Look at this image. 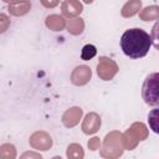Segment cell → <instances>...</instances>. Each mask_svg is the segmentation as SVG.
Masks as SVG:
<instances>
[{
    "label": "cell",
    "instance_id": "obj_2",
    "mask_svg": "<svg viewBox=\"0 0 159 159\" xmlns=\"http://www.w3.org/2000/svg\"><path fill=\"white\" fill-rule=\"evenodd\" d=\"M142 98L150 107L159 106V72L149 73L142 86Z\"/></svg>",
    "mask_w": 159,
    "mask_h": 159
},
{
    "label": "cell",
    "instance_id": "obj_1",
    "mask_svg": "<svg viewBox=\"0 0 159 159\" xmlns=\"http://www.w3.org/2000/svg\"><path fill=\"white\" fill-rule=\"evenodd\" d=\"M152 46L150 35L138 27L125 30L120 37V48L123 53L130 58H142L147 56Z\"/></svg>",
    "mask_w": 159,
    "mask_h": 159
},
{
    "label": "cell",
    "instance_id": "obj_4",
    "mask_svg": "<svg viewBox=\"0 0 159 159\" xmlns=\"http://www.w3.org/2000/svg\"><path fill=\"white\" fill-rule=\"evenodd\" d=\"M150 37H152V45L159 51V20H157L155 24L153 25Z\"/></svg>",
    "mask_w": 159,
    "mask_h": 159
},
{
    "label": "cell",
    "instance_id": "obj_3",
    "mask_svg": "<svg viewBox=\"0 0 159 159\" xmlns=\"http://www.w3.org/2000/svg\"><path fill=\"white\" fill-rule=\"evenodd\" d=\"M148 125L155 133L159 134V106L154 107L148 113Z\"/></svg>",
    "mask_w": 159,
    "mask_h": 159
},
{
    "label": "cell",
    "instance_id": "obj_5",
    "mask_svg": "<svg viewBox=\"0 0 159 159\" xmlns=\"http://www.w3.org/2000/svg\"><path fill=\"white\" fill-rule=\"evenodd\" d=\"M96 53H97V50L93 45H86L82 48L81 57H82V60H91Z\"/></svg>",
    "mask_w": 159,
    "mask_h": 159
}]
</instances>
